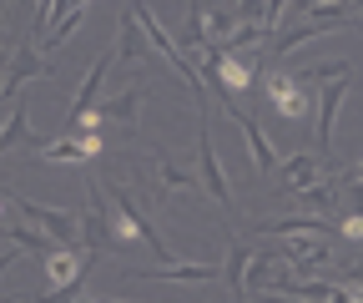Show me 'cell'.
Listing matches in <instances>:
<instances>
[{
  "instance_id": "obj_5",
  "label": "cell",
  "mask_w": 363,
  "mask_h": 303,
  "mask_svg": "<svg viewBox=\"0 0 363 303\" xmlns=\"http://www.w3.org/2000/svg\"><path fill=\"white\" fill-rule=\"evenodd\" d=\"M257 81H267V101H272V111H278L283 121L308 116V86H303L298 76H278V71H267V76H257Z\"/></svg>"
},
{
  "instance_id": "obj_6",
  "label": "cell",
  "mask_w": 363,
  "mask_h": 303,
  "mask_svg": "<svg viewBox=\"0 0 363 303\" xmlns=\"http://www.w3.org/2000/svg\"><path fill=\"white\" fill-rule=\"evenodd\" d=\"M348 97V76H333L323 86V97H318V157L333 162V121H338V106Z\"/></svg>"
},
{
  "instance_id": "obj_19",
  "label": "cell",
  "mask_w": 363,
  "mask_h": 303,
  "mask_svg": "<svg viewBox=\"0 0 363 303\" xmlns=\"http://www.w3.org/2000/svg\"><path fill=\"white\" fill-rule=\"evenodd\" d=\"M238 16H242V21H262V26H267V6H262V0H238ZM267 31H272V26H267Z\"/></svg>"
},
{
  "instance_id": "obj_13",
  "label": "cell",
  "mask_w": 363,
  "mask_h": 303,
  "mask_svg": "<svg viewBox=\"0 0 363 303\" xmlns=\"http://www.w3.org/2000/svg\"><path fill=\"white\" fill-rule=\"evenodd\" d=\"M142 35H147V31H136V11H126L121 26H116V40H121V46H116V61H126V66H136V61L152 66V51H157V46H147Z\"/></svg>"
},
{
  "instance_id": "obj_18",
  "label": "cell",
  "mask_w": 363,
  "mask_h": 303,
  "mask_svg": "<svg viewBox=\"0 0 363 303\" xmlns=\"http://www.w3.org/2000/svg\"><path fill=\"white\" fill-rule=\"evenodd\" d=\"M157 167H162V182H167V187H192V172L177 167L172 157H157Z\"/></svg>"
},
{
  "instance_id": "obj_17",
  "label": "cell",
  "mask_w": 363,
  "mask_h": 303,
  "mask_svg": "<svg viewBox=\"0 0 363 303\" xmlns=\"http://www.w3.org/2000/svg\"><path fill=\"white\" fill-rule=\"evenodd\" d=\"M26 137H30V132H26V92H21V101L11 106V126H6V137H0V147L11 152V147H16V142H26Z\"/></svg>"
},
{
  "instance_id": "obj_2",
  "label": "cell",
  "mask_w": 363,
  "mask_h": 303,
  "mask_svg": "<svg viewBox=\"0 0 363 303\" xmlns=\"http://www.w3.org/2000/svg\"><path fill=\"white\" fill-rule=\"evenodd\" d=\"M6 202L21 212V218H30L35 228H45L51 238H61L66 248H76L81 243V212H61V207H40V202H30V197H16V192H6Z\"/></svg>"
},
{
  "instance_id": "obj_4",
  "label": "cell",
  "mask_w": 363,
  "mask_h": 303,
  "mask_svg": "<svg viewBox=\"0 0 363 303\" xmlns=\"http://www.w3.org/2000/svg\"><path fill=\"white\" fill-rule=\"evenodd\" d=\"M257 233L267 238H343L338 223H328L323 212H293V218H267L257 223Z\"/></svg>"
},
{
  "instance_id": "obj_23",
  "label": "cell",
  "mask_w": 363,
  "mask_h": 303,
  "mask_svg": "<svg viewBox=\"0 0 363 303\" xmlns=\"http://www.w3.org/2000/svg\"><path fill=\"white\" fill-rule=\"evenodd\" d=\"M21 6H26V0H21Z\"/></svg>"
},
{
  "instance_id": "obj_22",
  "label": "cell",
  "mask_w": 363,
  "mask_h": 303,
  "mask_svg": "<svg viewBox=\"0 0 363 303\" xmlns=\"http://www.w3.org/2000/svg\"><path fill=\"white\" fill-rule=\"evenodd\" d=\"M353 6H358V16H363V0H353Z\"/></svg>"
},
{
  "instance_id": "obj_3",
  "label": "cell",
  "mask_w": 363,
  "mask_h": 303,
  "mask_svg": "<svg viewBox=\"0 0 363 303\" xmlns=\"http://www.w3.org/2000/svg\"><path fill=\"white\" fill-rule=\"evenodd\" d=\"M111 61H116V51H101L96 61H91V71H86V81H81V92H76V101L66 106L61 132H66V126H76V121H91V111H96V101H101V81H106Z\"/></svg>"
},
{
  "instance_id": "obj_1",
  "label": "cell",
  "mask_w": 363,
  "mask_h": 303,
  "mask_svg": "<svg viewBox=\"0 0 363 303\" xmlns=\"http://www.w3.org/2000/svg\"><path fill=\"white\" fill-rule=\"evenodd\" d=\"M106 187V197H111V243H136L142 238L162 263H167V243H162V233L152 228V218L142 212V202H136L121 182H101Z\"/></svg>"
},
{
  "instance_id": "obj_11",
  "label": "cell",
  "mask_w": 363,
  "mask_h": 303,
  "mask_svg": "<svg viewBox=\"0 0 363 303\" xmlns=\"http://www.w3.org/2000/svg\"><path fill=\"white\" fill-rule=\"evenodd\" d=\"M197 172H202V187H207L217 202H227V177H222V162H217V152H212V132H207V121L197 126Z\"/></svg>"
},
{
  "instance_id": "obj_8",
  "label": "cell",
  "mask_w": 363,
  "mask_h": 303,
  "mask_svg": "<svg viewBox=\"0 0 363 303\" xmlns=\"http://www.w3.org/2000/svg\"><path fill=\"white\" fill-rule=\"evenodd\" d=\"M147 92H152V86H147V76H136V81L126 86L121 97H111V101H96L91 121H136V116H142V101H147Z\"/></svg>"
},
{
  "instance_id": "obj_10",
  "label": "cell",
  "mask_w": 363,
  "mask_h": 303,
  "mask_svg": "<svg viewBox=\"0 0 363 303\" xmlns=\"http://www.w3.org/2000/svg\"><path fill=\"white\" fill-rule=\"evenodd\" d=\"M26 147L40 157V162H91V157H101V142H71V137H56V142H45V137H26Z\"/></svg>"
},
{
  "instance_id": "obj_15",
  "label": "cell",
  "mask_w": 363,
  "mask_h": 303,
  "mask_svg": "<svg viewBox=\"0 0 363 303\" xmlns=\"http://www.w3.org/2000/svg\"><path fill=\"white\" fill-rule=\"evenodd\" d=\"M247 263H252V248L233 243V253H227V283H233V298H247Z\"/></svg>"
},
{
  "instance_id": "obj_12",
  "label": "cell",
  "mask_w": 363,
  "mask_h": 303,
  "mask_svg": "<svg viewBox=\"0 0 363 303\" xmlns=\"http://www.w3.org/2000/svg\"><path fill=\"white\" fill-rule=\"evenodd\" d=\"M212 278H217L212 263H162V268L136 273V283H212Z\"/></svg>"
},
{
  "instance_id": "obj_7",
  "label": "cell",
  "mask_w": 363,
  "mask_h": 303,
  "mask_svg": "<svg viewBox=\"0 0 363 303\" xmlns=\"http://www.w3.org/2000/svg\"><path fill=\"white\" fill-rule=\"evenodd\" d=\"M323 177H333L328 157H308V152H298V157H288V162H283V182H278V197H288V192H303V187L323 182Z\"/></svg>"
},
{
  "instance_id": "obj_21",
  "label": "cell",
  "mask_w": 363,
  "mask_h": 303,
  "mask_svg": "<svg viewBox=\"0 0 363 303\" xmlns=\"http://www.w3.org/2000/svg\"><path fill=\"white\" fill-rule=\"evenodd\" d=\"M333 177H353V182H363V162H353V167H343V172H333Z\"/></svg>"
},
{
  "instance_id": "obj_9",
  "label": "cell",
  "mask_w": 363,
  "mask_h": 303,
  "mask_svg": "<svg viewBox=\"0 0 363 303\" xmlns=\"http://www.w3.org/2000/svg\"><path fill=\"white\" fill-rule=\"evenodd\" d=\"M45 71H51V66L40 61V51H35V35H30V40H21V46L11 51V66H6V97L16 101V92H21V86H26V81H35V76H45Z\"/></svg>"
},
{
  "instance_id": "obj_16",
  "label": "cell",
  "mask_w": 363,
  "mask_h": 303,
  "mask_svg": "<svg viewBox=\"0 0 363 303\" xmlns=\"http://www.w3.org/2000/svg\"><path fill=\"white\" fill-rule=\"evenodd\" d=\"M81 21H86V6H76L71 16H61V21H56L51 31H45V40H40V46H45V51H56V46H61V40H71V35L81 31Z\"/></svg>"
},
{
  "instance_id": "obj_20",
  "label": "cell",
  "mask_w": 363,
  "mask_h": 303,
  "mask_svg": "<svg viewBox=\"0 0 363 303\" xmlns=\"http://www.w3.org/2000/svg\"><path fill=\"white\" fill-rule=\"evenodd\" d=\"M343 283H363V258L358 263H343Z\"/></svg>"
},
{
  "instance_id": "obj_14",
  "label": "cell",
  "mask_w": 363,
  "mask_h": 303,
  "mask_svg": "<svg viewBox=\"0 0 363 303\" xmlns=\"http://www.w3.org/2000/svg\"><path fill=\"white\" fill-rule=\"evenodd\" d=\"M6 238H11L16 248H30V253H40V258H45V253H56V248H66L61 238H51L45 228H16V223L6 228Z\"/></svg>"
}]
</instances>
